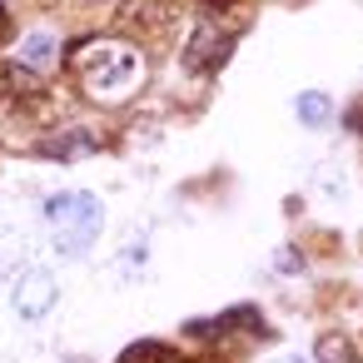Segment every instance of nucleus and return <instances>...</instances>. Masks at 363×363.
Instances as JSON below:
<instances>
[{"instance_id":"7","label":"nucleus","mask_w":363,"mask_h":363,"mask_svg":"<svg viewBox=\"0 0 363 363\" xmlns=\"http://www.w3.org/2000/svg\"><path fill=\"white\" fill-rule=\"evenodd\" d=\"M35 150H40V155H50V160H80V155H90V150H95V135H85V130H65V135L40 140Z\"/></svg>"},{"instance_id":"1","label":"nucleus","mask_w":363,"mask_h":363,"mask_svg":"<svg viewBox=\"0 0 363 363\" xmlns=\"http://www.w3.org/2000/svg\"><path fill=\"white\" fill-rule=\"evenodd\" d=\"M65 65L75 70L80 90L95 100V105H125L140 85H145V55L140 45L120 40V35H90V40H75L65 50Z\"/></svg>"},{"instance_id":"13","label":"nucleus","mask_w":363,"mask_h":363,"mask_svg":"<svg viewBox=\"0 0 363 363\" xmlns=\"http://www.w3.org/2000/svg\"><path fill=\"white\" fill-rule=\"evenodd\" d=\"M0 40H11V11L0 6Z\"/></svg>"},{"instance_id":"11","label":"nucleus","mask_w":363,"mask_h":363,"mask_svg":"<svg viewBox=\"0 0 363 363\" xmlns=\"http://www.w3.org/2000/svg\"><path fill=\"white\" fill-rule=\"evenodd\" d=\"M21 60H26L30 70H50V60H55V40H50V35H30L26 50H21Z\"/></svg>"},{"instance_id":"8","label":"nucleus","mask_w":363,"mask_h":363,"mask_svg":"<svg viewBox=\"0 0 363 363\" xmlns=\"http://www.w3.org/2000/svg\"><path fill=\"white\" fill-rule=\"evenodd\" d=\"M120 363H184V358H179V348H169L160 338H140L120 353Z\"/></svg>"},{"instance_id":"6","label":"nucleus","mask_w":363,"mask_h":363,"mask_svg":"<svg viewBox=\"0 0 363 363\" xmlns=\"http://www.w3.org/2000/svg\"><path fill=\"white\" fill-rule=\"evenodd\" d=\"M239 328H249L254 338H264V333H269V328H264V318H259L254 308H234V313L194 318V323H189V333H194V338H224V333H239Z\"/></svg>"},{"instance_id":"9","label":"nucleus","mask_w":363,"mask_h":363,"mask_svg":"<svg viewBox=\"0 0 363 363\" xmlns=\"http://www.w3.org/2000/svg\"><path fill=\"white\" fill-rule=\"evenodd\" d=\"M313 363H363V358H358V348H353L343 333H323V338L313 343Z\"/></svg>"},{"instance_id":"3","label":"nucleus","mask_w":363,"mask_h":363,"mask_svg":"<svg viewBox=\"0 0 363 363\" xmlns=\"http://www.w3.org/2000/svg\"><path fill=\"white\" fill-rule=\"evenodd\" d=\"M234 40H239V30L224 26L219 11H204L194 21L189 40H184V70L189 75H219L229 65V55H234Z\"/></svg>"},{"instance_id":"2","label":"nucleus","mask_w":363,"mask_h":363,"mask_svg":"<svg viewBox=\"0 0 363 363\" xmlns=\"http://www.w3.org/2000/svg\"><path fill=\"white\" fill-rule=\"evenodd\" d=\"M45 219H50V234H55V249L65 259H80L90 254V244L100 239V224H105V209L95 194L85 189H70V194H55L45 204Z\"/></svg>"},{"instance_id":"12","label":"nucleus","mask_w":363,"mask_h":363,"mask_svg":"<svg viewBox=\"0 0 363 363\" xmlns=\"http://www.w3.org/2000/svg\"><path fill=\"white\" fill-rule=\"evenodd\" d=\"M328 115H333L328 95H318V90L298 95V120H303V125H328Z\"/></svg>"},{"instance_id":"14","label":"nucleus","mask_w":363,"mask_h":363,"mask_svg":"<svg viewBox=\"0 0 363 363\" xmlns=\"http://www.w3.org/2000/svg\"><path fill=\"white\" fill-rule=\"evenodd\" d=\"M348 125H353V130L363 135V105H358V110H348Z\"/></svg>"},{"instance_id":"15","label":"nucleus","mask_w":363,"mask_h":363,"mask_svg":"<svg viewBox=\"0 0 363 363\" xmlns=\"http://www.w3.org/2000/svg\"><path fill=\"white\" fill-rule=\"evenodd\" d=\"M199 6H204V11H224V6H229V0H199Z\"/></svg>"},{"instance_id":"4","label":"nucleus","mask_w":363,"mask_h":363,"mask_svg":"<svg viewBox=\"0 0 363 363\" xmlns=\"http://www.w3.org/2000/svg\"><path fill=\"white\" fill-rule=\"evenodd\" d=\"M115 26L125 35H140V40H164L174 30V6L169 0H120Z\"/></svg>"},{"instance_id":"10","label":"nucleus","mask_w":363,"mask_h":363,"mask_svg":"<svg viewBox=\"0 0 363 363\" xmlns=\"http://www.w3.org/2000/svg\"><path fill=\"white\" fill-rule=\"evenodd\" d=\"M21 259H26V239H21V229H6V224H0V279L16 274Z\"/></svg>"},{"instance_id":"5","label":"nucleus","mask_w":363,"mask_h":363,"mask_svg":"<svg viewBox=\"0 0 363 363\" xmlns=\"http://www.w3.org/2000/svg\"><path fill=\"white\" fill-rule=\"evenodd\" d=\"M55 298H60V284H55V274L50 269H26L21 279H16V313L21 318H45L50 308H55Z\"/></svg>"}]
</instances>
